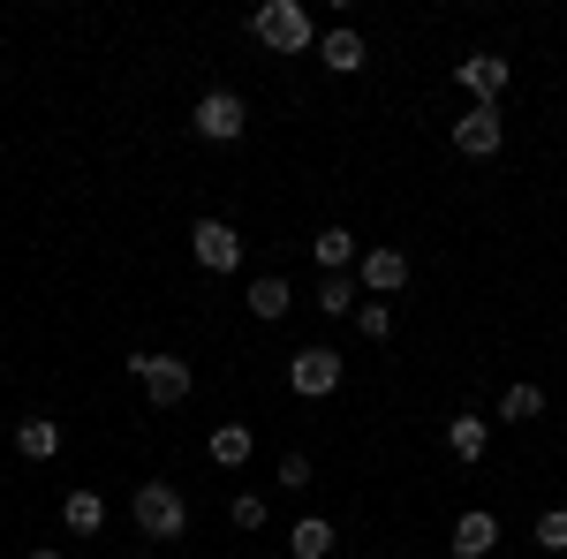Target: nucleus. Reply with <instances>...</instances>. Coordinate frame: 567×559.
<instances>
[{
  "mask_svg": "<svg viewBox=\"0 0 567 559\" xmlns=\"http://www.w3.org/2000/svg\"><path fill=\"white\" fill-rule=\"evenodd\" d=\"M250 31H258L272 53H310V45H318V23H310L303 0H265L258 15H250Z\"/></svg>",
  "mask_w": 567,
  "mask_h": 559,
  "instance_id": "f257e3e1",
  "label": "nucleus"
},
{
  "mask_svg": "<svg viewBox=\"0 0 567 559\" xmlns=\"http://www.w3.org/2000/svg\"><path fill=\"white\" fill-rule=\"evenodd\" d=\"M130 371H136V386H144L152 408H182L189 401V363L182 355H130Z\"/></svg>",
  "mask_w": 567,
  "mask_h": 559,
  "instance_id": "f03ea898",
  "label": "nucleus"
},
{
  "mask_svg": "<svg viewBox=\"0 0 567 559\" xmlns=\"http://www.w3.org/2000/svg\"><path fill=\"white\" fill-rule=\"evenodd\" d=\"M136 529L144 537H182L189 529V507H182L175 484H136Z\"/></svg>",
  "mask_w": 567,
  "mask_h": 559,
  "instance_id": "7ed1b4c3",
  "label": "nucleus"
},
{
  "mask_svg": "<svg viewBox=\"0 0 567 559\" xmlns=\"http://www.w3.org/2000/svg\"><path fill=\"white\" fill-rule=\"evenodd\" d=\"M243 130H250V106H243L235 91H205V99H197V136H205V144H235Z\"/></svg>",
  "mask_w": 567,
  "mask_h": 559,
  "instance_id": "20e7f679",
  "label": "nucleus"
},
{
  "mask_svg": "<svg viewBox=\"0 0 567 559\" xmlns=\"http://www.w3.org/2000/svg\"><path fill=\"white\" fill-rule=\"evenodd\" d=\"M288 386L303 393V401H326V393L341 386V355H333V348H303V355H288Z\"/></svg>",
  "mask_w": 567,
  "mask_h": 559,
  "instance_id": "39448f33",
  "label": "nucleus"
},
{
  "mask_svg": "<svg viewBox=\"0 0 567 559\" xmlns=\"http://www.w3.org/2000/svg\"><path fill=\"white\" fill-rule=\"evenodd\" d=\"M189 250H197L205 272H235V265H243V235H235L227 219H197V227H189Z\"/></svg>",
  "mask_w": 567,
  "mask_h": 559,
  "instance_id": "423d86ee",
  "label": "nucleus"
},
{
  "mask_svg": "<svg viewBox=\"0 0 567 559\" xmlns=\"http://www.w3.org/2000/svg\"><path fill=\"white\" fill-rule=\"evenodd\" d=\"M507 144V122H499V106H470L462 122H454V152L462 159H492Z\"/></svg>",
  "mask_w": 567,
  "mask_h": 559,
  "instance_id": "0eeeda50",
  "label": "nucleus"
},
{
  "mask_svg": "<svg viewBox=\"0 0 567 559\" xmlns=\"http://www.w3.org/2000/svg\"><path fill=\"white\" fill-rule=\"evenodd\" d=\"M355 280H363V288H371L379 302H386V296H401V288H409V250H393V242L363 250V258H355Z\"/></svg>",
  "mask_w": 567,
  "mask_h": 559,
  "instance_id": "6e6552de",
  "label": "nucleus"
},
{
  "mask_svg": "<svg viewBox=\"0 0 567 559\" xmlns=\"http://www.w3.org/2000/svg\"><path fill=\"white\" fill-rule=\"evenodd\" d=\"M454 76H462V91H470L477 106H499V99H507V61H499V53H470Z\"/></svg>",
  "mask_w": 567,
  "mask_h": 559,
  "instance_id": "1a4fd4ad",
  "label": "nucleus"
},
{
  "mask_svg": "<svg viewBox=\"0 0 567 559\" xmlns=\"http://www.w3.org/2000/svg\"><path fill=\"white\" fill-rule=\"evenodd\" d=\"M492 545H499V521L484 515V507H470V515L454 521V559H492Z\"/></svg>",
  "mask_w": 567,
  "mask_h": 559,
  "instance_id": "9d476101",
  "label": "nucleus"
},
{
  "mask_svg": "<svg viewBox=\"0 0 567 559\" xmlns=\"http://www.w3.org/2000/svg\"><path fill=\"white\" fill-rule=\"evenodd\" d=\"M310 258H318V272H349V265H355V235H349V227H318Z\"/></svg>",
  "mask_w": 567,
  "mask_h": 559,
  "instance_id": "9b49d317",
  "label": "nucleus"
},
{
  "mask_svg": "<svg viewBox=\"0 0 567 559\" xmlns=\"http://www.w3.org/2000/svg\"><path fill=\"white\" fill-rule=\"evenodd\" d=\"M484 446H492L484 416H454V424H446V454H454V462H484Z\"/></svg>",
  "mask_w": 567,
  "mask_h": 559,
  "instance_id": "f8f14e48",
  "label": "nucleus"
},
{
  "mask_svg": "<svg viewBox=\"0 0 567 559\" xmlns=\"http://www.w3.org/2000/svg\"><path fill=\"white\" fill-rule=\"evenodd\" d=\"M243 302H250V318L272 325V318H288V302H296V296H288V280H280V272H265V280H250V296H243Z\"/></svg>",
  "mask_w": 567,
  "mask_h": 559,
  "instance_id": "ddd939ff",
  "label": "nucleus"
},
{
  "mask_svg": "<svg viewBox=\"0 0 567 559\" xmlns=\"http://www.w3.org/2000/svg\"><path fill=\"white\" fill-rule=\"evenodd\" d=\"M61 521H69L76 537H99V529H106V499H99V491H69V499H61Z\"/></svg>",
  "mask_w": 567,
  "mask_h": 559,
  "instance_id": "4468645a",
  "label": "nucleus"
},
{
  "mask_svg": "<svg viewBox=\"0 0 567 559\" xmlns=\"http://www.w3.org/2000/svg\"><path fill=\"white\" fill-rule=\"evenodd\" d=\"M250 446H258L250 424H219L213 431V462H219V469H243V462H250Z\"/></svg>",
  "mask_w": 567,
  "mask_h": 559,
  "instance_id": "2eb2a0df",
  "label": "nucleus"
},
{
  "mask_svg": "<svg viewBox=\"0 0 567 559\" xmlns=\"http://www.w3.org/2000/svg\"><path fill=\"white\" fill-rule=\"evenodd\" d=\"M318 53H326V69H333V76H355V69H363V39H355V31H326Z\"/></svg>",
  "mask_w": 567,
  "mask_h": 559,
  "instance_id": "dca6fc26",
  "label": "nucleus"
},
{
  "mask_svg": "<svg viewBox=\"0 0 567 559\" xmlns=\"http://www.w3.org/2000/svg\"><path fill=\"white\" fill-rule=\"evenodd\" d=\"M318 310H326V318H349V310H355V280H349V272H326V288H318Z\"/></svg>",
  "mask_w": 567,
  "mask_h": 559,
  "instance_id": "f3484780",
  "label": "nucleus"
},
{
  "mask_svg": "<svg viewBox=\"0 0 567 559\" xmlns=\"http://www.w3.org/2000/svg\"><path fill=\"white\" fill-rule=\"evenodd\" d=\"M499 416H507V424H529V416H545V393H537V386H507V393H499Z\"/></svg>",
  "mask_w": 567,
  "mask_h": 559,
  "instance_id": "a211bd4d",
  "label": "nucleus"
},
{
  "mask_svg": "<svg viewBox=\"0 0 567 559\" xmlns=\"http://www.w3.org/2000/svg\"><path fill=\"white\" fill-rule=\"evenodd\" d=\"M16 446H23V462H53V454H61V431H53V424H23V431H16Z\"/></svg>",
  "mask_w": 567,
  "mask_h": 559,
  "instance_id": "6ab92c4d",
  "label": "nucleus"
},
{
  "mask_svg": "<svg viewBox=\"0 0 567 559\" xmlns=\"http://www.w3.org/2000/svg\"><path fill=\"white\" fill-rule=\"evenodd\" d=\"M296 559H326L333 552V521H296V545H288Z\"/></svg>",
  "mask_w": 567,
  "mask_h": 559,
  "instance_id": "aec40b11",
  "label": "nucleus"
},
{
  "mask_svg": "<svg viewBox=\"0 0 567 559\" xmlns=\"http://www.w3.org/2000/svg\"><path fill=\"white\" fill-rule=\"evenodd\" d=\"M355 333H363V341H386L393 310H386V302H355Z\"/></svg>",
  "mask_w": 567,
  "mask_h": 559,
  "instance_id": "412c9836",
  "label": "nucleus"
},
{
  "mask_svg": "<svg viewBox=\"0 0 567 559\" xmlns=\"http://www.w3.org/2000/svg\"><path fill=\"white\" fill-rule=\"evenodd\" d=\"M537 545H545V552H567V507L537 515Z\"/></svg>",
  "mask_w": 567,
  "mask_h": 559,
  "instance_id": "4be33fe9",
  "label": "nucleus"
},
{
  "mask_svg": "<svg viewBox=\"0 0 567 559\" xmlns=\"http://www.w3.org/2000/svg\"><path fill=\"white\" fill-rule=\"evenodd\" d=\"M227 515H235V529H258V521H265V499H258V491H243Z\"/></svg>",
  "mask_w": 567,
  "mask_h": 559,
  "instance_id": "5701e85b",
  "label": "nucleus"
},
{
  "mask_svg": "<svg viewBox=\"0 0 567 559\" xmlns=\"http://www.w3.org/2000/svg\"><path fill=\"white\" fill-rule=\"evenodd\" d=\"M280 484L303 491V484H310V454H280Z\"/></svg>",
  "mask_w": 567,
  "mask_h": 559,
  "instance_id": "b1692460",
  "label": "nucleus"
},
{
  "mask_svg": "<svg viewBox=\"0 0 567 559\" xmlns=\"http://www.w3.org/2000/svg\"><path fill=\"white\" fill-rule=\"evenodd\" d=\"M31 559H61V552H45V545H39V552H31Z\"/></svg>",
  "mask_w": 567,
  "mask_h": 559,
  "instance_id": "393cba45",
  "label": "nucleus"
}]
</instances>
